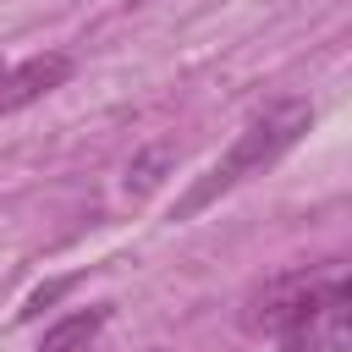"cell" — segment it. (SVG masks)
Masks as SVG:
<instances>
[{"label":"cell","instance_id":"obj_1","mask_svg":"<svg viewBox=\"0 0 352 352\" xmlns=\"http://www.w3.org/2000/svg\"><path fill=\"white\" fill-rule=\"evenodd\" d=\"M314 126V104L308 99H275L264 116H253L242 132H236V143L187 187V198L170 209V220H192V214H204L214 198H226L231 187H242L248 176H264L286 148H297V138Z\"/></svg>","mask_w":352,"mask_h":352},{"label":"cell","instance_id":"obj_2","mask_svg":"<svg viewBox=\"0 0 352 352\" xmlns=\"http://www.w3.org/2000/svg\"><path fill=\"white\" fill-rule=\"evenodd\" d=\"M280 352H341L346 346V275L341 264H330L314 286V297L275 330Z\"/></svg>","mask_w":352,"mask_h":352},{"label":"cell","instance_id":"obj_3","mask_svg":"<svg viewBox=\"0 0 352 352\" xmlns=\"http://www.w3.org/2000/svg\"><path fill=\"white\" fill-rule=\"evenodd\" d=\"M72 77V55H28V60H6L0 66V116H11V110H22V104H33V99H44V94H55L60 82Z\"/></svg>","mask_w":352,"mask_h":352},{"label":"cell","instance_id":"obj_4","mask_svg":"<svg viewBox=\"0 0 352 352\" xmlns=\"http://www.w3.org/2000/svg\"><path fill=\"white\" fill-rule=\"evenodd\" d=\"M319 275H324V270H319ZM319 275H308V270L275 275V280H270V286L253 297V308L242 314V324H248V330H270V336H275V330H280V324H286V319H292V314H297V308L314 297Z\"/></svg>","mask_w":352,"mask_h":352},{"label":"cell","instance_id":"obj_5","mask_svg":"<svg viewBox=\"0 0 352 352\" xmlns=\"http://www.w3.org/2000/svg\"><path fill=\"white\" fill-rule=\"evenodd\" d=\"M104 319H110V302L77 308V314H66V319H55V324L44 330L38 352H88V346H94V336L104 330Z\"/></svg>","mask_w":352,"mask_h":352},{"label":"cell","instance_id":"obj_6","mask_svg":"<svg viewBox=\"0 0 352 352\" xmlns=\"http://www.w3.org/2000/svg\"><path fill=\"white\" fill-rule=\"evenodd\" d=\"M170 160H176V148H165V143H154V148H143V154H132V165H126V192H148V187H160V176L170 170Z\"/></svg>","mask_w":352,"mask_h":352},{"label":"cell","instance_id":"obj_7","mask_svg":"<svg viewBox=\"0 0 352 352\" xmlns=\"http://www.w3.org/2000/svg\"><path fill=\"white\" fill-rule=\"evenodd\" d=\"M72 286H77V275H60V280L38 286V292H33L28 302H22V319H38V314H44V308H55V302H60V297H66Z\"/></svg>","mask_w":352,"mask_h":352},{"label":"cell","instance_id":"obj_8","mask_svg":"<svg viewBox=\"0 0 352 352\" xmlns=\"http://www.w3.org/2000/svg\"><path fill=\"white\" fill-rule=\"evenodd\" d=\"M0 66H6V55H0Z\"/></svg>","mask_w":352,"mask_h":352}]
</instances>
